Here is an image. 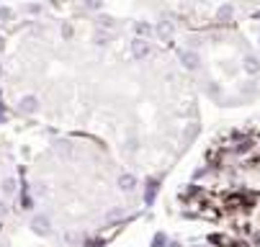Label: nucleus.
Instances as JSON below:
<instances>
[{"instance_id": "obj_1", "label": "nucleus", "mask_w": 260, "mask_h": 247, "mask_svg": "<svg viewBox=\"0 0 260 247\" xmlns=\"http://www.w3.org/2000/svg\"><path fill=\"white\" fill-rule=\"evenodd\" d=\"M129 52H131V57L137 59V62H142V59H147V57H149L152 47H149V41H147V39H142V36H137V39L131 41Z\"/></svg>"}, {"instance_id": "obj_2", "label": "nucleus", "mask_w": 260, "mask_h": 247, "mask_svg": "<svg viewBox=\"0 0 260 247\" xmlns=\"http://www.w3.org/2000/svg\"><path fill=\"white\" fill-rule=\"evenodd\" d=\"M31 232L39 234V237L52 234V222H49V216H44V214H37V216H34V219H31Z\"/></svg>"}, {"instance_id": "obj_3", "label": "nucleus", "mask_w": 260, "mask_h": 247, "mask_svg": "<svg viewBox=\"0 0 260 247\" xmlns=\"http://www.w3.org/2000/svg\"><path fill=\"white\" fill-rule=\"evenodd\" d=\"M181 62H183V67H186V70H191V72H196V70L201 67L199 52H193V49H186V52H181Z\"/></svg>"}, {"instance_id": "obj_4", "label": "nucleus", "mask_w": 260, "mask_h": 247, "mask_svg": "<svg viewBox=\"0 0 260 247\" xmlns=\"http://www.w3.org/2000/svg\"><path fill=\"white\" fill-rule=\"evenodd\" d=\"M19 111L21 114H37L39 111V98L37 95H23L21 100H19Z\"/></svg>"}, {"instance_id": "obj_5", "label": "nucleus", "mask_w": 260, "mask_h": 247, "mask_svg": "<svg viewBox=\"0 0 260 247\" xmlns=\"http://www.w3.org/2000/svg\"><path fill=\"white\" fill-rule=\"evenodd\" d=\"M242 70H245L247 75H258V72H260V59L253 57V54H245V59H242Z\"/></svg>"}, {"instance_id": "obj_6", "label": "nucleus", "mask_w": 260, "mask_h": 247, "mask_svg": "<svg viewBox=\"0 0 260 247\" xmlns=\"http://www.w3.org/2000/svg\"><path fill=\"white\" fill-rule=\"evenodd\" d=\"M232 18H235V5L232 3H222L219 8H217V21H232Z\"/></svg>"}, {"instance_id": "obj_7", "label": "nucleus", "mask_w": 260, "mask_h": 247, "mask_svg": "<svg viewBox=\"0 0 260 247\" xmlns=\"http://www.w3.org/2000/svg\"><path fill=\"white\" fill-rule=\"evenodd\" d=\"M119 188H121V190H134V188H137V175L124 172V175L119 178Z\"/></svg>"}, {"instance_id": "obj_8", "label": "nucleus", "mask_w": 260, "mask_h": 247, "mask_svg": "<svg viewBox=\"0 0 260 247\" xmlns=\"http://www.w3.org/2000/svg\"><path fill=\"white\" fill-rule=\"evenodd\" d=\"M134 31H137V34L142 36V39H145V36H152V34H155V29H152V26H149V23H145V21L134 23Z\"/></svg>"}, {"instance_id": "obj_9", "label": "nucleus", "mask_w": 260, "mask_h": 247, "mask_svg": "<svg viewBox=\"0 0 260 247\" xmlns=\"http://www.w3.org/2000/svg\"><path fill=\"white\" fill-rule=\"evenodd\" d=\"M173 31H175V26L170 23V21H163V23L157 26V34L163 36V39H170V36H173Z\"/></svg>"}, {"instance_id": "obj_10", "label": "nucleus", "mask_w": 260, "mask_h": 247, "mask_svg": "<svg viewBox=\"0 0 260 247\" xmlns=\"http://www.w3.org/2000/svg\"><path fill=\"white\" fill-rule=\"evenodd\" d=\"M93 41L98 44V47H106V44L111 41V36H109V31H106V29H98L95 36H93Z\"/></svg>"}, {"instance_id": "obj_11", "label": "nucleus", "mask_w": 260, "mask_h": 247, "mask_svg": "<svg viewBox=\"0 0 260 247\" xmlns=\"http://www.w3.org/2000/svg\"><path fill=\"white\" fill-rule=\"evenodd\" d=\"M155 196H157V180H149L147 183V190H145V201H147V204H152Z\"/></svg>"}, {"instance_id": "obj_12", "label": "nucleus", "mask_w": 260, "mask_h": 247, "mask_svg": "<svg viewBox=\"0 0 260 247\" xmlns=\"http://www.w3.org/2000/svg\"><path fill=\"white\" fill-rule=\"evenodd\" d=\"M209 242L211 245H219V247H232V240H229V237H224V234H211Z\"/></svg>"}, {"instance_id": "obj_13", "label": "nucleus", "mask_w": 260, "mask_h": 247, "mask_svg": "<svg viewBox=\"0 0 260 247\" xmlns=\"http://www.w3.org/2000/svg\"><path fill=\"white\" fill-rule=\"evenodd\" d=\"M3 193L5 196H13L16 193V178H5L3 180Z\"/></svg>"}, {"instance_id": "obj_14", "label": "nucleus", "mask_w": 260, "mask_h": 247, "mask_svg": "<svg viewBox=\"0 0 260 247\" xmlns=\"http://www.w3.org/2000/svg\"><path fill=\"white\" fill-rule=\"evenodd\" d=\"M250 150H253V142L250 139H242V142L235 144V152H250Z\"/></svg>"}, {"instance_id": "obj_15", "label": "nucleus", "mask_w": 260, "mask_h": 247, "mask_svg": "<svg viewBox=\"0 0 260 247\" xmlns=\"http://www.w3.org/2000/svg\"><path fill=\"white\" fill-rule=\"evenodd\" d=\"M113 21H111V16H98V29H111Z\"/></svg>"}, {"instance_id": "obj_16", "label": "nucleus", "mask_w": 260, "mask_h": 247, "mask_svg": "<svg viewBox=\"0 0 260 247\" xmlns=\"http://www.w3.org/2000/svg\"><path fill=\"white\" fill-rule=\"evenodd\" d=\"M149 247H167V240H165V234L160 232V234H155V240H152V245Z\"/></svg>"}, {"instance_id": "obj_17", "label": "nucleus", "mask_w": 260, "mask_h": 247, "mask_svg": "<svg viewBox=\"0 0 260 247\" xmlns=\"http://www.w3.org/2000/svg\"><path fill=\"white\" fill-rule=\"evenodd\" d=\"M85 8H88V11H101L103 0H85Z\"/></svg>"}, {"instance_id": "obj_18", "label": "nucleus", "mask_w": 260, "mask_h": 247, "mask_svg": "<svg viewBox=\"0 0 260 247\" xmlns=\"http://www.w3.org/2000/svg\"><path fill=\"white\" fill-rule=\"evenodd\" d=\"M13 18V11L8 5H0V21H11Z\"/></svg>"}, {"instance_id": "obj_19", "label": "nucleus", "mask_w": 260, "mask_h": 247, "mask_svg": "<svg viewBox=\"0 0 260 247\" xmlns=\"http://www.w3.org/2000/svg\"><path fill=\"white\" fill-rule=\"evenodd\" d=\"M73 34H75V29L70 23H62V39H73Z\"/></svg>"}, {"instance_id": "obj_20", "label": "nucleus", "mask_w": 260, "mask_h": 247, "mask_svg": "<svg viewBox=\"0 0 260 247\" xmlns=\"http://www.w3.org/2000/svg\"><path fill=\"white\" fill-rule=\"evenodd\" d=\"M127 147H129L131 152H137V150H139V139H137V136H129V139H127Z\"/></svg>"}, {"instance_id": "obj_21", "label": "nucleus", "mask_w": 260, "mask_h": 247, "mask_svg": "<svg viewBox=\"0 0 260 247\" xmlns=\"http://www.w3.org/2000/svg\"><path fill=\"white\" fill-rule=\"evenodd\" d=\"M26 11H29V13H39L41 5H39V3H31V5H26Z\"/></svg>"}, {"instance_id": "obj_22", "label": "nucleus", "mask_w": 260, "mask_h": 247, "mask_svg": "<svg viewBox=\"0 0 260 247\" xmlns=\"http://www.w3.org/2000/svg\"><path fill=\"white\" fill-rule=\"evenodd\" d=\"M8 214V206H5V201H0V216H5Z\"/></svg>"}, {"instance_id": "obj_23", "label": "nucleus", "mask_w": 260, "mask_h": 247, "mask_svg": "<svg viewBox=\"0 0 260 247\" xmlns=\"http://www.w3.org/2000/svg\"><path fill=\"white\" fill-rule=\"evenodd\" d=\"M5 49V41H3V36H0V52H3Z\"/></svg>"}, {"instance_id": "obj_24", "label": "nucleus", "mask_w": 260, "mask_h": 247, "mask_svg": "<svg viewBox=\"0 0 260 247\" xmlns=\"http://www.w3.org/2000/svg\"><path fill=\"white\" fill-rule=\"evenodd\" d=\"M167 247H181V245H178V242H167Z\"/></svg>"}, {"instance_id": "obj_25", "label": "nucleus", "mask_w": 260, "mask_h": 247, "mask_svg": "<svg viewBox=\"0 0 260 247\" xmlns=\"http://www.w3.org/2000/svg\"><path fill=\"white\" fill-rule=\"evenodd\" d=\"M258 47H260V36H258Z\"/></svg>"}]
</instances>
